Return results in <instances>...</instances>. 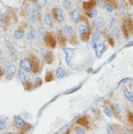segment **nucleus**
<instances>
[{"label": "nucleus", "mask_w": 133, "mask_h": 134, "mask_svg": "<svg viewBox=\"0 0 133 134\" xmlns=\"http://www.w3.org/2000/svg\"><path fill=\"white\" fill-rule=\"evenodd\" d=\"M37 8L36 6V5H32V4H28L27 5V12L29 14H35L37 13Z\"/></svg>", "instance_id": "13"}, {"label": "nucleus", "mask_w": 133, "mask_h": 134, "mask_svg": "<svg viewBox=\"0 0 133 134\" xmlns=\"http://www.w3.org/2000/svg\"><path fill=\"white\" fill-rule=\"evenodd\" d=\"M66 70L61 67H59L56 69V71H55V77H56L57 78H59V79L63 78V77L66 76Z\"/></svg>", "instance_id": "6"}, {"label": "nucleus", "mask_w": 133, "mask_h": 134, "mask_svg": "<svg viewBox=\"0 0 133 134\" xmlns=\"http://www.w3.org/2000/svg\"><path fill=\"white\" fill-rule=\"evenodd\" d=\"M17 78H18V80L20 81V83H21L22 84H26L27 77L22 71H19V72H18V74H17Z\"/></svg>", "instance_id": "11"}, {"label": "nucleus", "mask_w": 133, "mask_h": 134, "mask_svg": "<svg viewBox=\"0 0 133 134\" xmlns=\"http://www.w3.org/2000/svg\"><path fill=\"white\" fill-rule=\"evenodd\" d=\"M13 35H14V37H15L16 39H20V38H22V37H24V33L21 30H19V29L15 30Z\"/></svg>", "instance_id": "20"}, {"label": "nucleus", "mask_w": 133, "mask_h": 134, "mask_svg": "<svg viewBox=\"0 0 133 134\" xmlns=\"http://www.w3.org/2000/svg\"><path fill=\"white\" fill-rule=\"evenodd\" d=\"M14 123L16 124V126L18 128H22L25 125V123H24V121L20 118L19 116H15L14 117Z\"/></svg>", "instance_id": "15"}, {"label": "nucleus", "mask_w": 133, "mask_h": 134, "mask_svg": "<svg viewBox=\"0 0 133 134\" xmlns=\"http://www.w3.org/2000/svg\"><path fill=\"white\" fill-rule=\"evenodd\" d=\"M77 123L79 124H82V125H88L89 122H88V119L86 117H82L80 118L79 120L77 121Z\"/></svg>", "instance_id": "26"}, {"label": "nucleus", "mask_w": 133, "mask_h": 134, "mask_svg": "<svg viewBox=\"0 0 133 134\" xmlns=\"http://www.w3.org/2000/svg\"><path fill=\"white\" fill-rule=\"evenodd\" d=\"M17 71V68L15 66H13V65H9V66H6V67H5V69H4V72H5V76L8 77H12L13 76L15 75Z\"/></svg>", "instance_id": "3"}, {"label": "nucleus", "mask_w": 133, "mask_h": 134, "mask_svg": "<svg viewBox=\"0 0 133 134\" xmlns=\"http://www.w3.org/2000/svg\"><path fill=\"white\" fill-rule=\"evenodd\" d=\"M97 9L96 8H90V10H89V12H88V14H89V16L90 17V18H95V17L97 16Z\"/></svg>", "instance_id": "23"}, {"label": "nucleus", "mask_w": 133, "mask_h": 134, "mask_svg": "<svg viewBox=\"0 0 133 134\" xmlns=\"http://www.w3.org/2000/svg\"><path fill=\"white\" fill-rule=\"evenodd\" d=\"M120 13L123 14V5H120Z\"/></svg>", "instance_id": "43"}, {"label": "nucleus", "mask_w": 133, "mask_h": 134, "mask_svg": "<svg viewBox=\"0 0 133 134\" xmlns=\"http://www.w3.org/2000/svg\"><path fill=\"white\" fill-rule=\"evenodd\" d=\"M64 53L66 54V64L69 66L71 64V60L74 56V52H75V49H71V48H64L63 49Z\"/></svg>", "instance_id": "2"}, {"label": "nucleus", "mask_w": 133, "mask_h": 134, "mask_svg": "<svg viewBox=\"0 0 133 134\" xmlns=\"http://www.w3.org/2000/svg\"><path fill=\"white\" fill-rule=\"evenodd\" d=\"M47 39L49 41H47V44L48 45H50L51 47H54L55 46V44H56V41H55V39L53 38L52 36H51V35H48V37H47Z\"/></svg>", "instance_id": "17"}, {"label": "nucleus", "mask_w": 133, "mask_h": 134, "mask_svg": "<svg viewBox=\"0 0 133 134\" xmlns=\"http://www.w3.org/2000/svg\"><path fill=\"white\" fill-rule=\"evenodd\" d=\"M3 22H4V16L2 14H0V28L3 26Z\"/></svg>", "instance_id": "41"}, {"label": "nucleus", "mask_w": 133, "mask_h": 134, "mask_svg": "<svg viewBox=\"0 0 133 134\" xmlns=\"http://www.w3.org/2000/svg\"><path fill=\"white\" fill-rule=\"evenodd\" d=\"M106 11L108 12V13H112L114 11V6H113V5L111 3H107L106 5Z\"/></svg>", "instance_id": "30"}, {"label": "nucleus", "mask_w": 133, "mask_h": 134, "mask_svg": "<svg viewBox=\"0 0 133 134\" xmlns=\"http://www.w3.org/2000/svg\"><path fill=\"white\" fill-rule=\"evenodd\" d=\"M81 84L80 85H77V86H75V87H73L72 89H70V90H68V91H65V93L66 94H71V93H73V92H75V91H76L78 89H80L81 88Z\"/></svg>", "instance_id": "25"}, {"label": "nucleus", "mask_w": 133, "mask_h": 134, "mask_svg": "<svg viewBox=\"0 0 133 134\" xmlns=\"http://www.w3.org/2000/svg\"><path fill=\"white\" fill-rule=\"evenodd\" d=\"M97 5H99L100 8H103L104 7V3L102 0H97Z\"/></svg>", "instance_id": "36"}, {"label": "nucleus", "mask_w": 133, "mask_h": 134, "mask_svg": "<svg viewBox=\"0 0 133 134\" xmlns=\"http://www.w3.org/2000/svg\"><path fill=\"white\" fill-rule=\"evenodd\" d=\"M115 22H116V20H115V18L114 17H112L109 20V23H108V27L110 29H112V28L114 27V25H115Z\"/></svg>", "instance_id": "28"}, {"label": "nucleus", "mask_w": 133, "mask_h": 134, "mask_svg": "<svg viewBox=\"0 0 133 134\" xmlns=\"http://www.w3.org/2000/svg\"><path fill=\"white\" fill-rule=\"evenodd\" d=\"M128 117H129V121H130L131 124H133V114L132 113H129Z\"/></svg>", "instance_id": "39"}, {"label": "nucleus", "mask_w": 133, "mask_h": 134, "mask_svg": "<svg viewBox=\"0 0 133 134\" xmlns=\"http://www.w3.org/2000/svg\"><path fill=\"white\" fill-rule=\"evenodd\" d=\"M132 20H133V12H132Z\"/></svg>", "instance_id": "44"}, {"label": "nucleus", "mask_w": 133, "mask_h": 134, "mask_svg": "<svg viewBox=\"0 0 133 134\" xmlns=\"http://www.w3.org/2000/svg\"><path fill=\"white\" fill-rule=\"evenodd\" d=\"M51 75H52V73H51V72H49V73H47L46 77H51ZM52 79H53L52 77H51V78H48V77H46V81H47V82H49V81H52Z\"/></svg>", "instance_id": "40"}, {"label": "nucleus", "mask_w": 133, "mask_h": 134, "mask_svg": "<svg viewBox=\"0 0 133 134\" xmlns=\"http://www.w3.org/2000/svg\"><path fill=\"white\" fill-rule=\"evenodd\" d=\"M41 53L43 55V57H47V56L49 55V52H48V50L42 49V50H41Z\"/></svg>", "instance_id": "34"}, {"label": "nucleus", "mask_w": 133, "mask_h": 134, "mask_svg": "<svg viewBox=\"0 0 133 134\" xmlns=\"http://www.w3.org/2000/svg\"><path fill=\"white\" fill-rule=\"evenodd\" d=\"M43 21H44V24L47 25V26H52V16L51 14H46L44 15V18H43Z\"/></svg>", "instance_id": "14"}, {"label": "nucleus", "mask_w": 133, "mask_h": 134, "mask_svg": "<svg viewBox=\"0 0 133 134\" xmlns=\"http://www.w3.org/2000/svg\"><path fill=\"white\" fill-rule=\"evenodd\" d=\"M62 6L64 7V9H66V11H69L72 8V3L70 0H63L62 1Z\"/></svg>", "instance_id": "16"}, {"label": "nucleus", "mask_w": 133, "mask_h": 134, "mask_svg": "<svg viewBox=\"0 0 133 134\" xmlns=\"http://www.w3.org/2000/svg\"><path fill=\"white\" fill-rule=\"evenodd\" d=\"M47 2H48V0H38L37 4H38L39 7H41V8H43V7H44L47 5Z\"/></svg>", "instance_id": "29"}, {"label": "nucleus", "mask_w": 133, "mask_h": 134, "mask_svg": "<svg viewBox=\"0 0 133 134\" xmlns=\"http://www.w3.org/2000/svg\"><path fill=\"white\" fill-rule=\"evenodd\" d=\"M103 112H104V114L106 115H107L108 117H112V111H111V109H110L107 106H106V105L103 106Z\"/></svg>", "instance_id": "21"}, {"label": "nucleus", "mask_w": 133, "mask_h": 134, "mask_svg": "<svg viewBox=\"0 0 133 134\" xmlns=\"http://www.w3.org/2000/svg\"><path fill=\"white\" fill-rule=\"evenodd\" d=\"M112 34H113V36L115 37V38H116L117 40H119V38H120L119 28H118V27H114L113 29H112Z\"/></svg>", "instance_id": "19"}, {"label": "nucleus", "mask_w": 133, "mask_h": 134, "mask_svg": "<svg viewBox=\"0 0 133 134\" xmlns=\"http://www.w3.org/2000/svg\"><path fill=\"white\" fill-rule=\"evenodd\" d=\"M133 45V41H130L128 44H125V47H130V46H132Z\"/></svg>", "instance_id": "42"}, {"label": "nucleus", "mask_w": 133, "mask_h": 134, "mask_svg": "<svg viewBox=\"0 0 133 134\" xmlns=\"http://www.w3.org/2000/svg\"><path fill=\"white\" fill-rule=\"evenodd\" d=\"M28 22H30V23H35L36 21H37V18H36V16L34 15V14H30L29 18H28Z\"/></svg>", "instance_id": "31"}, {"label": "nucleus", "mask_w": 133, "mask_h": 134, "mask_svg": "<svg viewBox=\"0 0 133 134\" xmlns=\"http://www.w3.org/2000/svg\"><path fill=\"white\" fill-rule=\"evenodd\" d=\"M70 15H71L72 20H73L75 23H76V22L79 21V20H80V12L78 10L73 11V12L70 14Z\"/></svg>", "instance_id": "9"}, {"label": "nucleus", "mask_w": 133, "mask_h": 134, "mask_svg": "<svg viewBox=\"0 0 133 134\" xmlns=\"http://www.w3.org/2000/svg\"><path fill=\"white\" fill-rule=\"evenodd\" d=\"M100 38H101V34H100V32L99 31V29H96L93 32L92 39L95 41V42H98V41L100 40Z\"/></svg>", "instance_id": "18"}, {"label": "nucleus", "mask_w": 133, "mask_h": 134, "mask_svg": "<svg viewBox=\"0 0 133 134\" xmlns=\"http://www.w3.org/2000/svg\"><path fill=\"white\" fill-rule=\"evenodd\" d=\"M76 133H78V134H84L85 133L84 129H83V128H81V127H76Z\"/></svg>", "instance_id": "32"}, {"label": "nucleus", "mask_w": 133, "mask_h": 134, "mask_svg": "<svg viewBox=\"0 0 133 134\" xmlns=\"http://www.w3.org/2000/svg\"><path fill=\"white\" fill-rule=\"evenodd\" d=\"M123 95H124V97L126 98L127 100L129 101L130 103L133 104V93L132 92H130L128 89H125V90L123 91Z\"/></svg>", "instance_id": "8"}, {"label": "nucleus", "mask_w": 133, "mask_h": 134, "mask_svg": "<svg viewBox=\"0 0 133 134\" xmlns=\"http://www.w3.org/2000/svg\"><path fill=\"white\" fill-rule=\"evenodd\" d=\"M78 31H79L80 35L83 36V35L87 34V32L89 31V28L85 24H81V25H79V27H78Z\"/></svg>", "instance_id": "12"}, {"label": "nucleus", "mask_w": 133, "mask_h": 134, "mask_svg": "<svg viewBox=\"0 0 133 134\" xmlns=\"http://www.w3.org/2000/svg\"><path fill=\"white\" fill-rule=\"evenodd\" d=\"M112 109H113L114 112V113H115L116 115L120 114L121 108H120L119 105H118V104H116V103H114V104H112Z\"/></svg>", "instance_id": "24"}, {"label": "nucleus", "mask_w": 133, "mask_h": 134, "mask_svg": "<svg viewBox=\"0 0 133 134\" xmlns=\"http://www.w3.org/2000/svg\"><path fill=\"white\" fill-rule=\"evenodd\" d=\"M132 81H133V79H132V78H130V77L123 78V79H122V80H121L119 83H118V86H119V85H121V84H126V83H129V82H132Z\"/></svg>", "instance_id": "27"}, {"label": "nucleus", "mask_w": 133, "mask_h": 134, "mask_svg": "<svg viewBox=\"0 0 133 134\" xmlns=\"http://www.w3.org/2000/svg\"><path fill=\"white\" fill-rule=\"evenodd\" d=\"M107 133H114V128L112 127V125H108V127H107Z\"/></svg>", "instance_id": "35"}, {"label": "nucleus", "mask_w": 133, "mask_h": 134, "mask_svg": "<svg viewBox=\"0 0 133 134\" xmlns=\"http://www.w3.org/2000/svg\"><path fill=\"white\" fill-rule=\"evenodd\" d=\"M20 67L22 68V70L27 72V73H28L32 70V64H31L28 59H23V60H20Z\"/></svg>", "instance_id": "1"}, {"label": "nucleus", "mask_w": 133, "mask_h": 134, "mask_svg": "<svg viewBox=\"0 0 133 134\" xmlns=\"http://www.w3.org/2000/svg\"><path fill=\"white\" fill-rule=\"evenodd\" d=\"M116 57V54L114 53V54H113V56H111V57L109 58V59H108V60H107V61H106V62H107V63H110V62H111V61H113L114 60V58Z\"/></svg>", "instance_id": "38"}, {"label": "nucleus", "mask_w": 133, "mask_h": 134, "mask_svg": "<svg viewBox=\"0 0 133 134\" xmlns=\"http://www.w3.org/2000/svg\"><path fill=\"white\" fill-rule=\"evenodd\" d=\"M27 37H28V39L29 41L34 40V39L37 37V32H36V31H33V30H31V31L28 32Z\"/></svg>", "instance_id": "22"}, {"label": "nucleus", "mask_w": 133, "mask_h": 134, "mask_svg": "<svg viewBox=\"0 0 133 134\" xmlns=\"http://www.w3.org/2000/svg\"><path fill=\"white\" fill-rule=\"evenodd\" d=\"M54 15H55V18L56 20L59 21V22H62L65 20V16H64V14L62 10L60 9V8H56L54 9Z\"/></svg>", "instance_id": "4"}, {"label": "nucleus", "mask_w": 133, "mask_h": 134, "mask_svg": "<svg viewBox=\"0 0 133 134\" xmlns=\"http://www.w3.org/2000/svg\"><path fill=\"white\" fill-rule=\"evenodd\" d=\"M94 24H95V26H96L97 29H102V28H104V26H105V20H103V18H101V17H98V18L95 19Z\"/></svg>", "instance_id": "7"}, {"label": "nucleus", "mask_w": 133, "mask_h": 134, "mask_svg": "<svg viewBox=\"0 0 133 134\" xmlns=\"http://www.w3.org/2000/svg\"><path fill=\"white\" fill-rule=\"evenodd\" d=\"M106 45L103 44H97V47L96 49H95V52H96V56L98 58H100L102 56V53H103V52L106 50Z\"/></svg>", "instance_id": "5"}, {"label": "nucleus", "mask_w": 133, "mask_h": 134, "mask_svg": "<svg viewBox=\"0 0 133 134\" xmlns=\"http://www.w3.org/2000/svg\"><path fill=\"white\" fill-rule=\"evenodd\" d=\"M5 128V124L4 123L3 121L0 120V131H3Z\"/></svg>", "instance_id": "37"}, {"label": "nucleus", "mask_w": 133, "mask_h": 134, "mask_svg": "<svg viewBox=\"0 0 133 134\" xmlns=\"http://www.w3.org/2000/svg\"><path fill=\"white\" fill-rule=\"evenodd\" d=\"M63 31L64 33L66 34V36H72V34H73V28L71 25L69 24H66V25H64L63 27Z\"/></svg>", "instance_id": "10"}, {"label": "nucleus", "mask_w": 133, "mask_h": 134, "mask_svg": "<svg viewBox=\"0 0 133 134\" xmlns=\"http://www.w3.org/2000/svg\"><path fill=\"white\" fill-rule=\"evenodd\" d=\"M34 83L36 84V86H38V85H40V84H42V80L40 79L39 77H36L35 80H34Z\"/></svg>", "instance_id": "33"}]
</instances>
